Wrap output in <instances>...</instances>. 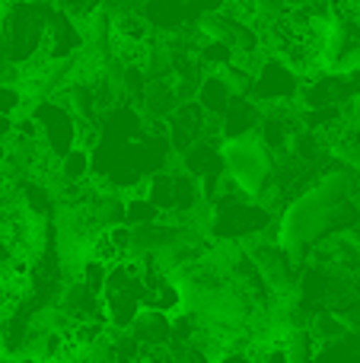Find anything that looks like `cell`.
Segmentation results:
<instances>
[{"label": "cell", "mask_w": 360, "mask_h": 363, "mask_svg": "<svg viewBox=\"0 0 360 363\" xmlns=\"http://www.w3.org/2000/svg\"><path fill=\"white\" fill-rule=\"evenodd\" d=\"M357 194H360L357 172L348 169L344 163L329 166L303 194H297L281 211L274 239L293 258H303L322 242H329V236H342V233L357 230L360 223Z\"/></svg>", "instance_id": "6da1fadb"}, {"label": "cell", "mask_w": 360, "mask_h": 363, "mask_svg": "<svg viewBox=\"0 0 360 363\" xmlns=\"http://www.w3.org/2000/svg\"><path fill=\"white\" fill-rule=\"evenodd\" d=\"M208 233L223 242H240V239H255L274 223V213L265 201L246 198L230 179H223L220 191L208 201Z\"/></svg>", "instance_id": "7a4b0ae2"}, {"label": "cell", "mask_w": 360, "mask_h": 363, "mask_svg": "<svg viewBox=\"0 0 360 363\" xmlns=\"http://www.w3.org/2000/svg\"><path fill=\"white\" fill-rule=\"evenodd\" d=\"M55 13V0H16L6 4L4 23H0V42L16 67H29L42 57L48 23Z\"/></svg>", "instance_id": "3957f363"}, {"label": "cell", "mask_w": 360, "mask_h": 363, "mask_svg": "<svg viewBox=\"0 0 360 363\" xmlns=\"http://www.w3.org/2000/svg\"><path fill=\"white\" fill-rule=\"evenodd\" d=\"M223 169L227 179L240 188L246 198L265 201L271 198L274 176H278V157L261 144L259 134H249V138H236V140H223Z\"/></svg>", "instance_id": "277c9868"}, {"label": "cell", "mask_w": 360, "mask_h": 363, "mask_svg": "<svg viewBox=\"0 0 360 363\" xmlns=\"http://www.w3.org/2000/svg\"><path fill=\"white\" fill-rule=\"evenodd\" d=\"M29 115L38 128V144L48 157L61 160L80 147V118L61 96H42L29 106Z\"/></svg>", "instance_id": "5b68a950"}, {"label": "cell", "mask_w": 360, "mask_h": 363, "mask_svg": "<svg viewBox=\"0 0 360 363\" xmlns=\"http://www.w3.org/2000/svg\"><path fill=\"white\" fill-rule=\"evenodd\" d=\"M303 80L306 77L300 74L291 61H284L281 55H261L259 64H255L249 96L265 108L268 106H293V102H300Z\"/></svg>", "instance_id": "8992f818"}, {"label": "cell", "mask_w": 360, "mask_h": 363, "mask_svg": "<svg viewBox=\"0 0 360 363\" xmlns=\"http://www.w3.org/2000/svg\"><path fill=\"white\" fill-rule=\"evenodd\" d=\"M210 134H217V138H220V128H217V121L204 112L198 99L179 102V108L169 115V118H166V138H169L172 150H176L179 157H182L189 147H195L198 140L210 138Z\"/></svg>", "instance_id": "52a82bcc"}, {"label": "cell", "mask_w": 360, "mask_h": 363, "mask_svg": "<svg viewBox=\"0 0 360 363\" xmlns=\"http://www.w3.org/2000/svg\"><path fill=\"white\" fill-rule=\"evenodd\" d=\"M230 0H147V23L153 29L179 32L198 26L208 13L223 10Z\"/></svg>", "instance_id": "ba28073f"}, {"label": "cell", "mask_w": 360, "mask_h": 363, "mask_svg": "<svg viewBox=\"0 0 360 363\" xmlns=\"http://www.w3.org/2000/svg\"><path fill=\"white\" fill-rule=\"evenodd\" d=\"M83 48H86V29H83V23L67 16L64 10H57V4H55V13H51V23H48V35H45V51L38 61L70 64Z\"/></svg>", "instance_id": "9c48e42d"}, {"label": "cell", "mask_w": 360, "mask_h": 363, "mask_svg": "<svg viewBox=\"0 0 360 363\" xmlns=\"http://www.w3.org/2000/svg\"><path fill=\"white\" fill-rule=\"evenodd\" d=\"M300 128H303V115H293L291 106H268L261 115L259 138L274 157H284L291 140L300 134Z\"/></svg>", "instance_id": "30bf717a"}, {"label": "cell", "mask_w": 360, "mask_h": 363, "mask_svg": "<svg viewBox=\"0 0 360 363\" xmlns=\"http://www.w3.org/2000/svg\"><path fill=\"white\" fill-rule=\"evenodd\" d=\"M261 115H265V106L252 99V96H236L230 102V108L223 112V118L217 121L223 140H236V138H249V134H259Z\"/></svg>", "instance_id": "8fae6325"}, {"label": "cell", "mask_w": 360, "mask_h": 363, "mask_svg": "<svg viewBox=\"0 0 360 363\" xmlns=\"http://www.w3.org/2000/svg\"><path fill=\"white\" fill-rule=\"evenodd\" d=\"M195 99L201 102V108L210 115V118L220 121L223 112L230 108V102L236 99V93H233V86L227 83V77H223L220 70H208V74L201 77V83H198Z\"/></svg>", "instance_id": "7c38bea8"}, {"label": "cell", "mask_w": 360, "mask_h": 363, "mask_svg": "<svg viewBox=\"0 0 360 363\" xmlns=\"http://www.w3.org/2000/svg\"><path fill=\"white\" fill-rule=\"evenodd\" d=\"M131 338L140 347H169L172 341V315L157 313V309H144L131 328Z\"/></svg>", "instance_id": "4fadbf2b"}, {"label": "cell", "mask_w": 360, "mask_h": 363, "mask_svg": "<svg viewBox=\"0 0 360 363\" xmlns=\"http://www.w3.org/2000/svg\"><path fill=\"white\" fill-rule=\"evenodd\" d=\"M57 172L67 185H83L89 176H93V150L89 147H74L67 157L57 160Z\"/></svg>", "instance_id": "5bb4252c"}, {"label": "cell", "mask_w": 360, "mask_h": 363, "mask_svg": "<svg viewBox=\"0 0 360 363\" xmlns=\"http://www.w3.org/2000/svg\"><path fill=\"white\" fill-rule=\"evenodd\" d=\"M86 258H96V262L108 264V268H115V264L128 262L125 249L115 242L112 230H99V233H93V236L86 239Z\"/></svg>", "instance_id": "9a60e30c"}, {"label": "cell", "mask_w": 360, "mask_h": 363, "mask_svg": "<svg viewBox=\"0 0 360 363\" xmlns=\"http://www.w3.org/2000/svg\"><path fill=\"white\" fill-rule=\"evenodd\" d=\"M310 332L316 335L319 345H329V341H342V338H348L351 328H348V322L342 319V313H338V309H322V313L313 315Z\"/></svg>", "instance_id": "2e32d148"}, {"label": "cell", "mask_w": 360, "mask_h": 363, "mask_svg": "<svg viewBox=\"0 0 360 363\" xmlns=\"http://www.w3.org/2000/svg\"><path fill=\"white\" fill-rule=\"evenodd\" d=\"M159 220H163V211L147 198L144 188H140L137 194H128L125 198V223L128 226H150V223H159Z\"/></svg>", "instance_id": "e0dca14e"}, {"label": "cell", "mask_w": 360, "mask_h": 363, "mask_svg": "<svg viewBox=\"0 0 360 363\" xmlns=\"http://www.w3.org/2000/svg\"><path fill=\"white\" fill-rule=\"evenodd\" d=\"M77 281L83 284L86 290H93V294H106V281H108V264L96 262V258H83L80 271H77Z\"/></svg>", "instance_id": "ac0fdd59"}, {"label": "cell", "mask_w": 360, "mask_h": 363, "mask_svg": "<svg viewBox=\"0 0 360 363\" xmlns=\"http://www.w3.org/2000/svg\"><path fill=\"white\" fill-rule=\"evenodd\" d=\"M26 99H29V93L23 89V83H4L0 80V115L16 118V115L26 108Z\"/></svg>", "instance_id": "d6986e66"}, {"label": "cell", "mask_w": 360, "mask_h": 363, "mask_svg": "<svg viewBox=\"0 0 360 363\" xmlns=\"http://www.w3.org/2000/svg\"><path fill=\"white\" fill-rule=\"evenodd\" d=\"M259 363H291V360H287V351H284V345H268Z\"/></svg>", "instance_id": "ffe728a7"}, {"label": "cell", "mask_w": 360, "mask_h": 363, "mask_svg": "<svg viewBox=\"0 0 360 363\" xmlns=\"http://www.w3.org/2000/svg\"><path fill=\"white\" fill-rule=\"evenodd\" d=\"M0 363H45L32 354H0Z\"/></svg>", "instance_id": "44dd1931"}, {"label": "cell", "mask_w": 360, "mask_h": 363, "mask_svg": "<svg viewBox=\"0 0 360 363\" xmlns=\"http://www.w3.org/2000/svg\"><path fill=\"white\" fill-rule=\"evenodd\" d=\"M348 121H351V125H357V128H360V93L348 102Z\"/></svg>", "instance_id": "7402d4cb"}, {"label": "cell", "mask_w": 360, "mask_h": 363, "mask_svg": "<svg viewBox=\"0 0 360 363\" xmlns=\"http://www.w3.org/2000/svg\"><path fill=\"white\" fill-rule=\"evenodd\" d=\"M4 13H6V0H0V23H4Z\"/></svg>", "instance_id": "603a6c76"}, {"label": "cell", "mask_w": 360, "mask_h": 363, "mask_svg": "<svg viewBox=\"0 0 360 363\" xmlns=\"http://www.w3.org/2000/svg\"><path fill=\"white\" fill-rule=\"evenodd\" d=\"M6 4H16V0H6Z\"/></svg>", "instance_id": "cb8c5ba5"}]
</instances>
